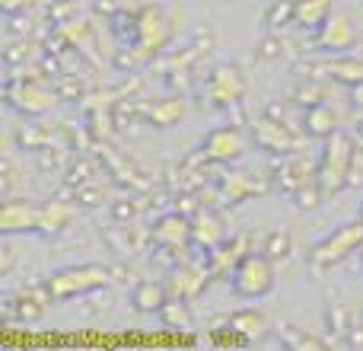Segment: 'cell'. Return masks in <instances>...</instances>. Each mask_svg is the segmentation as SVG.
Instances as JSON below:
<instances>
[{
	"label": "cell",
	"instance_id": "1",
	"mask_svg": "<svg viewBox=\"0 0 363 351\" xmlns=\"http://www.w3.org/2000/svg\"><path fill=\"white\" fill-rule=\"evenodd\" d=\"M112 284V269L102 262H80V265H67L57 269L45 278L51 301H74V297H89L99 294Z\"/></svg>",
	"mask_w": 363,
	"mask_h": 351
},
{
	"label": "cell",
	"instance_id": "2",
	"mask_svg": "<svg viewBox=\"0 0 363 351\" xmlns=\"http://www.w3.org/2000/svg\"><path fill=\"white\" fill-rule=\"evenodd\" d=\"M354 157H357V138L338 128L332 138H325V147H322L319 163H315V182L328 195H338L341 188L351 185Z\"/></svg>",
	"mask_w": 363,
	"mask_h": 351
},
{
	"label": "cell",
	"instance_id": "3",
	"mask_svg": "<svg viewBox=\"0 0 363 351\" xmlns=\"http://www.w3.org/2000/svg\"><path fill=\"white\" fill-rule=\"evenodd\" d=\"M360 249H363V217L347 220V224L335 227L328 237H322L319 243L306 252V262H309V269L325 271V269H335V265L347 262V259Z\"/></svg>",
	"mask_w": 363,
	"mask_h": 351
},
{
	"label": "cell",
	"instance_id": "4",
	"mask_svg": "<svg viewBox=\"0 0 363 351\" xmlns=\"http://www.w3.org/2000/svg\"><path fill=\"white\" fill-rule=\"evenodd\" d=\"M274 259H268L264 252H249V256L239 259V265L230 271V288L236 297L242 301H262L274 291L277 284V269Z\"/></svg>",
	"mask_w": 363,
	"mask_h": 351
},
{
	"label": "cell",
	"instance_id": "5",
	"mask_svg": "<svg viewBox=\"0 0 363 351\" xmlns=\"http://www.w3.org/2000/svg\"><path fill=\"white\" fill-rule=\"evenodd\" d=\"M55 99H57V93H51V90L38 80H26L23 77V80L6 83V102H10L19 115H26V119H38V115L51 112Z\"/></svg>",
	"mask_w": 363,
	"mask_h": 351
},
{
	"label": "cell",
	"instance_id": "6",
	"mask_svg": "<svg viewBox=\"0 0 363 351\" xmlns=\"http://www.w3.org/2000/svg\"><path fill=\"white\" fill-rule=\"evenodd\" d=\"M245 151H249V138L236 125H220L207 131L201 141V157L211 160V163H236Z\"/></svg>",
	"mask_w": 363,
	"mask_h": 351
},
{
	"label": "cell",
	"instance_id": "7",
	"mask_svg": "<svg viewBox=\"0 0 363 351\" xmlns=\"http://www.w3.org/2000/svg\"><path fill=\"white\" fill-rule=\"evenodd\" d=\"M204 90H207L211 106L230 109L245 96V77H242V70H239L236 64H217V68L211 70V77H207Z\"/></svg>",
	"mask_w": 363,
	"mask_h": 351
},
{
	"label": "cell",
	"instance_id": "8",
	"mask_svg": "<svg viewBox=\"0 0 363 351\" xmlns=\"http://www.w3.org/2000/svg\"><path fill=\"white\" fill-rule=\"evenodd\" d=\"M38 230V205L29 198H6L0 205V233L19 237V233Z\"/></svg>",
	"mask_w": 363,
	"mask_h": 351
},
{
	"label": "cell",
	"instance_id": "9",
	"mask_svg": "<svg viewBox=\"0 0 363 351\" xmlns=\"http://www.w3.org/2000/svg\"><path fill=\"white\" fill-rule=\"evenodd\" d=\"M313 42H315V48L335 51V55L351 48V45L357 42V32H354V26H351V16H347V13H328L325 23L315 26Z\"/></svg>",
	"mask_w": 363,
	"mask_h": 351
},
{
	"label": "cell",
	"instance_id": "10",
	"mask_svg": "<svg viewBox=\"0 0 363 351\" xmlns=\"http://www.w3.org/2000/svg\"><path fill=\"white\" fill-rule=\"evenodd\" d=\"M172 29H169V19L160 6H144L138 10V45H144L147 51H160L166 42H169Z\"/></svg>",
	"mask_w": 363,
	"mask_h": 351
},
{
	"label": "cell",
	"instance_id": "11",
	"mask_svg": "<svg viewBox=\"0 0 363 351\" xmlns=\"http://www.w3.org/2000/svg\"><path fill=\"white\" fill-rule=\"evenodd\" d=\"M150 237L157 246H166V249H179V246L191 243V217L179 211H169L150 227Z\"/></svg>",
	"mask_w": 363,
	"mask_h": 351
},
{
	"label": "cell",
	"instance_id": "12",
	"mask_svg": "<svg viewBox=\"0 0 363 351\" xmlns=\"http://www.w3.org/2000/svg\"><path fill=\"white\" fill-rule=\"evenodd\" d=\"M223 239H226V227H223V220H220V214L201 207L191 217V243L204 252H213Z\"/></svg>",
	"mask_w": 363,
	"mask_h": 351
},
{
	"label": "cell",
	"instance_id": "13",
	"mask_svg": "<svg viewBox=\"0 0 363 351\" xmlns=\"http://www.w3.org/2000/svg\"><path fill=\"white\" fill-rule=\"evenodd\" d=\"M252 141H255L258 147H264L268 153H287V151H296V134L290 131L287 125H281V122H268L262 119L255 128H252Z\"/></svg>",
	"mask_w": 363,
	"mask_h": 351
},
{
	"label": "cell",
	"instance_id": "14",
	"mask_svg": "<svg viewBox=\"0 0 363 351\" xmlns=\"http://www.w3.org/2000/svg\"><path fill=\"white\" fill-rule=\"evenodd\" d=\"M207 278H211V265H198V262H188V265H179L172 271V281H169V291L172 297H198L201 291L207 288Z\"/></svg>",
	"mask_w": 363,
	"mask_h": 351
},
{
	"label": "cell",
	"instance_id": "15",
	"mask_svg": "<svg viewBox=\"0 0 363 351\" xmlns=\"http://www.w3.org/2000/svg\"><path fill=\"white\" fill-rule=\"evenodd\" d=\"M77 220V207L67 201H45L38 205V237H57Z\"/></svg>",
	"mask_w": 363,
	"mask_h": 351
},
{
	"label": "cell",
	"instance_id": "16",
	"mask_svg": "<svg viewBox=\"0 0 363 351\" xmlns=\"http://www.w3.org/2000/svg\"><path fill=\"white\" fill-rule=\"evenodd\" d=\"M169 297H172L169 284L157 281V278H144V281H138L131 288V307L138 313H160Z\"/></svg>",
	"mask_w": 363,
	"mask_h": 351
},
{
	"label": "cell",
	"instance_id": "17",
	"mask_svg": "<svg viewBox=\"0 0 363 351\" xmlns=\"http://www.w3.org/2000/svg\"><path fill=\"white\" fill-rule=\"evenodd\" d=\"M226 329H230V339H239V342H258L268 329L264 316L258 313L255 307H245V310H236V313L226 316Z\"/></svg>",
	"mask_w": 363,
	"mask_h": 351
},
{
	"label": "cell",
	"instance_id": "18",
	"mask_svg": "<svg viewBox=\"0 0 363 351\" xmlns=\"http://www.w3.org/2000/svg\"><path fill=\"white\" fill-rule=\"evenodd\" d=\"M245 246H249V239L239 233V237L223 239V243H220L213 252H207V265H211V275H226V271L236 269L239 259L249 256V252H245Z\"/></svg>",
	"mask_w": 363,
	"mask_h": 351
},
{
	"label": "cell",
	"instance_id": "19",
	"mask_svg": "<svg viewBox=\"0 0 363 351\" xmlns=\"http://www.w3.org/2000/svg\"><path fill=\"white\" fill-rule=\"evenodd\" d=\"M338 112H335L332 106H325V102H315V106H306V115H303V131L309 134V138H332L335 131H338Z\"/></svg>",
	"mask_w": 363,
	"mask_h": 351
},
{
	"label": "cell",
	"instance_id": "20",
	"mask_svg": "<svg viewBox=\"0 0 363 351\" xmlns=\"http://www.w3.org/2000/svg\"><path fill=\"white\" fill-rule=\"evenodd\" d=\"M313 179H315V166L309 163L306 157L284 160L281 170H277V176H274L277 188H281V192H287V195H294L296 188H303L306 182H313Z\"/></svg>",
	"mask_w": 363,
	"mask_h": 351
},
{
	"label": "cell",
	"instance_id": "21",
	"mask_svg": "<svg viewBox=\"0 0 363 351\" xmlns=\"http://www.w3.org/2000/svg\"><path fill=\"white\" fill-rule=\"evenodd\" d=\"M217 192H220V198H223V201H230V205H239V201L258 195L262 188H258L252 179H245V173H226V176H220Z\"/></svg>",
	"mask_w": 363,
	"mask_h": 351
},
{
	"label": "cell",
	"instance_id": "22",
	"mask_svg": "<svg viewBox=\"0 0 363 351\" xmlns=\"http://www.w3.org/2000/svg\"><path fill=\"white\" fill-rule=\"evenodd\" d=\"M160 320H163L166 329H176V333H191L194 329V316L185 297H169L160 310Z\"/></svg>",
	"mask_w": 363,
	"mask_h": 351
},
{
	"label": "cell",
	"instance_id": "23",
	"mask_svg": "<svg viewBox=\"0 0 363 351\" xmlns=\"http://www.w3.org/2000/svg\"><path fill=\"white\" fill-rule=\"evenodd\" d=\"M332 80L345 83V87H357L363 83V58H335V61H325L322 64Z\"/></svg>",
	"mask_w": 363,
	"mask_h": 351
},
{
	"label": "cell",
	"instance_id": "24",
	"mask_svg": "<svg viewBox=\"0 0 363 351\" xmlns=\"http://www.w3.org/2000/svg\"><path fill=\"white\" fill-rule=\"evenodd\" d=\"M328 13H332V0H296V26L315 29L325 23Z\"/></svg>",
	"mask_w": 363,
	"mask_h": 351
},
{
	"label": "cell",
	"instance_id": "25",
	"mask_svg": "<svg viewBox=\"0 0 363 351\" xmlns=\"http://www.w3.org/2000/svg\"><path fill=\"white\" fill-rule=\"evenodd\" d=\"M185 119V99H160V102H153V109H150V122L157 128H169V125H179V122Z\"/></svg>",
	"mask_w": 363,
	"mask_h": 351
},
{
	"label": "cell",
	"instance_id": "26",
	"mask_svg": "<svg viewBox=\"0 0 363 351\" xmlns=\"http://www.w3.org/2000/svg\"><path fill=\"white\" fill-rule=\"evenodd\" d=\"M264 23H268L271 32L296 26V0H274V4L264 10Z\"/></svg>",
	"mask_w": 363,
	"mask_h": 351
},
{
	"label": "cell",
	"instance_id": "27",
	"mask_svg": "<svg viewBox=\"0 0 363 351\" xmlns=\"http://www.w3.org/2000/svg\"><path fill=\"white\" fill-rule=\"evenodd\" d=\"M262 252L268 259H274V262H284V259H290V256H294V237H290V230H284V227L271 230L268 237H264Z\"/></svg>",
	"mask_w": 363,
	"mask_h": 351
},
{
	"label": "cell",
	"instance_id": "28",
	"mask_svg": "<svg viewBox=\"0 0 363 351\" xmlns=\"http://www.w3.org/2000/svg\"><path fill=\"white\" fill-rule=\"evenodd\" d=\"M325 195H328L325 188L313 179V182H306L303 188H296V192H294V205L300 207V211H315V207L322 205V198H325Z\"/></svg>",
	"mask_w": 363,
	"mask_h": 351
},
{
	"label": "cell",
	"instance_id": "29",
	"mask_svg": "<svg viewBox=\"0 0 363 351\" xmlns=\"http://www.w3.org/2000/svg\"><path fill=\"white\" fill-rule=\"evenodd\" d=\"M57 36L67 38L70 45H80V42H86L89 38V23L86 19H64L61 29H57Z\"/></svg>",
	"mask_w": 363,
	"mask_h": 351
},
{
	"label": "cell",
	"instance_id": "30",
	"mask_svg": "<svg viewBox=\"0 0 363 351\" xmlns=\"http://www.w3.org/2000/svg\"><path fill=\"white\" fill-rule=\"evenodd\" d=\"M284 55V38L277 36V32H268V36L258 42V58L262 61H281Z\"/></svg>",
	"mask_w": 363,
	"mask_h": 351
},
{
	"label": "cell",
	"instance_id": "31",
	"mask_svg": "<svg viewBox=\"0 0 363 351\" xmlns=\"http://www.w3.org/2000/svg\"><path fill=\"white\" fill-rule=\"evenodd\" d=\"M102 198H106V195H102L99 188H86V185H80V188H77V205L96 207V205H102Z\"/></svg>",
	"mask_w": 363,
	"mask_h": 351
},
{
	"label": "cell",
	"instance_id": "32",
	"mask_svg": "<svg viewBox=\"0 0 363 351\" xmlns=\"http://www.w3.org/2000/svg\"><path fill=\"white\" fill-rule=\"evenodd\" d=\"M296 102H303V106H315V102H322V90L313 87V83H306V87L296 90Z\"/></svg>",
	"mask_w": 363,
	"mask_h": 351
},
{
	"label": "cell",
	"instance_id": "33",
	"mask_svg": "<svg viewBox=\"0 0 363 351\" xmlns=\"http://www.w3.org/2000/svg\"><path fill=\"white\" fill-rule=\"evenodd\" d=\"M112 214L118 220H134V217H138V205H134L131 198H121V201H115V205H112Z\"/></svg>",
	"mask_w": 363,
	"mask_h": 351
},
{
	"label": "cell",
	"instance_id": "34",
	"mask_svg": "<svg viewBox=\"0 0 363 351\" xmlns=\"http://www.w3.org/2000/svg\"><path fill=\"white\" fill-rule=\"evenodd\" d=\"M35 6V0H0V10L10 16V13H26Z\"/></svg>",
	"mask_w": 363,
	"mask_h": 351
},
{
	"label": "cell",
	"instance_id": "35",
	"mask_svg": "<svg viewBox=\"0 0 363 351\" xmlns=\"http://www.w3.org/2000/svg\"><path fill=\"white\" fill-rule=\"evenodd\" d=\"M80 93H83V87H80V83H74V80H64L61 90H57V96H61V99H64V96H80Z\"/></svg>",
	"mask_w": 363,
	"mask_h": 351
},
{
	"label": "cell",
	"instance_id": "36",
	"mask_svg": "<svg viewBox=\"0 0 363 351\" xmlns=\"http://www.w3.org/2000/svg\"><path fill=\"white\" fill-rule=\"evenodd\" d=\"M347 345H351V348H363V326H351V329H347Z\"/></svg>",
	"mask_w": 363,
	"mask_h": 351
},
{
	"label": "cell",
	"instance_id": "37",
	"mask_svg": "<svg viewBox=\"0 0 363 351\" xmlns=\"http://www.w3.org/2000/svg\"><path fill=\"white\" fill-rule=\"evenodd\" d=\"M351 102L357 109H363V83H357V87H351Z\"/></svg>",
	"mask_w": 363,
	"mask_h": 351
},
{
	"label": "cell",
	"instance_id": "38",
	"mask_svg": "<svg viewBox=\"0 0 363 351\" xmlns=\"http://www.w3.org/2000/svg\"><path fill=\"white\" fill-rule=\"evenodd\" d=\"M354 138H357V144L363 147V122H357V131H354Z\"/></svg>",
	"mask_w": 363,
	"mask_h": 351
},
{
	"label": "cell",
	"instance_id": "39",
	"mask_svg": "<svg viewBox=\"0 0 363 351\" xmlns=\"http://www.w3.org/2000/svg\"><path fill=\"white\" fill-rule=\"evenodd\" d=\"M360 217H363V201H360Z\"/></svg>",
	"mask_w": 363,
	"mask_h": 351
},
{
	"label": "cell",
	"instance_id": "40",
	"mask_svg": "<svg viewBox=\"0 0 363 351\" xmlns=\"http://www.w3.org/2000/svg\"><path fill=\"white\" fill-rule=\"evenodd\" d=\"M360 265H363V249H360Z\"/></svg>",
	"mask_w": 363,
	"mask_h": 351
}]
</instances>
